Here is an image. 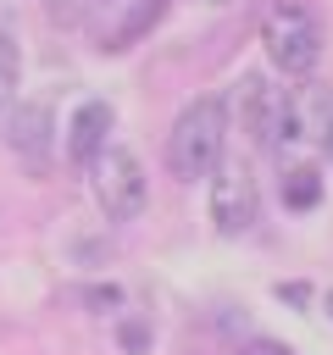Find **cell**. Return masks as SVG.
<instances>
[{
    "mask_svg": "<svg viewBox=\"0 0 333 355\" xmlns=\"http://www.w3.org/2000/svg\"><path fill=\"white\" fill-rule=\"evenodd\" d=\"M222 144H228V100L222 94H200V100H189L178 111L161 155H166V172L178 183H200V178L216 172Z\"/></svg>",
    "mask_w": 333,
    "mask_h": 355,
    "instance_id": "obj_1",
    "label": "cell"
},
{
    "mask_svg": "<svg viewBox=\"0 0 333 355\" xmlns=\"http://www.w3.org/2000/svg\"><path fill=\"white\" fill-rule=\"evenodd\" d=\"M327 316H333V294H327Z\"/></svg>",
    "mask_w": 333,
    "mask_h": 355,
    "instance_id": "obj_12",
    "label": "cell"
},
{
    "mask_svg": "<svg viewBox=\"0 0 333 355\" xmlns=\"http://www.w3.org/2000/svg\"><path fill=\"white\" fill-rule=\"evenodd\" d=\"M17 83H22V50H17V33H11V28H0V116L11 111Z\"/></svg>",
    "mask_w": 333,
    "mask_h": 355,
    "instance_id": "obj_10",
    "label": "cell"
},
{
    "mask_svg": "<svg viewBox=\"0 0 333 355\" xmlns=\"http://www.w3.org/2000/svg\"><path fill=\"white\" fill-rule=\"evenodd\" d=\"M327 155H333V139H327Z\"/></svg>",
    "mask_w": 333,
    "mask_h": 355,
    "instance_id": "obj_14",
    "label": "cell"
},
{
    "mask_svg": "<svg viewBox=\"0 0 333 355\" xmlns=\"http://www.w3.org/2000/svg\"><path fill=\"white\" fill-rule=\"evenodd\" d=\"M333 139V94L311 78H300V89H289L278 100V133H272V150L278 155H305L316 161Z\"/></svg>",
    "mask_w": 333,
    "mask_h": 355,
    "instance_id": "obj_3",
    "label": "cell"
},
{
    "mask_svg": "<svg viewBox=\"0 0 333 355\" xmlns=\"http://www.w3.org/2000/svg\"><path fill=\"white\" fill-rule=\"evenodd\" d=\"M261 44L266 61L289 78H311L322 61V17L311 0H266L261 11Z\"/></svg>",
    "mask_w": 333,
    "mask_h": 355,
    "instance_id": "obj_2",
    "label": "cell"
},
{
    "mask_svg": "<svg viewBox=\"0 0 333 355\" xmlns=\"http://www.w3.org/2000/svg\"><path fill=\"white\" fill-rule=\"evenodd\" d=\"M89 189L100 200V211L111 222H139L144 205H150V178H144V161L122 144H105L94 161H89Z\"/></svg>",
    "mask_w": 333,
    "mask_h": 355,
    "instance_id": "obj_4",
    "label": "cell"
},
{
    "mask_svg": "<svg viewBox=\"0 0 333 355\" xmlns=\"http://www.w3.org/2000/svg\"><path fill=\"white\" fill-rule=\"evenodd\" d=\"M239 355H294V349H289L283 338H250V344H244Z\"/></svg>",
    "mask_w": 333,
    "mask_h": 355,
    "instance_id": "obj_11",
    "label": "cell"
},
{
    "mask_svg": "<svg viewBox=\"0 0 333 355\" xmlns=\"http://www.w3.org/2000/svg\"><path fill=\"white\" fill-rule=\"evenodd\" d=\"M6 144L17 150V161L28 172H44L50 166V111L44 105H17L11 122H6Z\"/></svg>",
    "mask_w": 333,
    "mask_h": 355,
    "instance_id": "obj_6",
    "label": "cell"
},
{
    "mask_svg": "<svg viewBox=\"0 0 333 355\" xmlns=\"http://www.w3.org/2000/svg\"><path fill=\"white\" fill-rule=\"evenodd\" d=\"M255 211H261V194H255V172L250 161H216V189H211V227L222 239H244L255 227Z\"/></svg>",
    "mask_w": 333,
    "mask_h": 355,
    "instance_id": "obj_5",
    "label": "cell"
},
{
    "mask_svg": "<svg viewBox=\"0 0 333 355\" xmlns=\"http://www.w3.org/2000/svg\"><path fill=\"white\" fill-rule=\"evenodd\" d=\"M239 94H244V133H250L255 144L272 150V133H278V100H283V94H272V83H261V78H244Z\"/></svg>",
    "mask_w": 333,
    "mask_h": 355,
    "instance_id": "obj_8",
    "label": "cell"
},
{
    "mask_svg": "<svg viewBox=\"0 0 333 355\" xmlns=\"http://www.w3.org/2000/svg\"><path fill=\"white\" fill-rule=\"evenodd\" d=\"M111 128H117V111H111L105 100H83V105L72 111V128H67V150H72V161L89 166V161L111 144Z\"/></svg>",
    "mask_w": 333,
    "mask_h": 355,
    "instance_id": "obj_7",
    "label": "cell"
},
{
    "mask_svg": "<svg viewBox=\"0 0 333 355\" xmlns=\"http://www.w3.org/2000/svg\"><path fill=\"white\" fill-rule=\"evenodd\" d=\"M278 194H283L289 211H311V205L322 200V172H316V161H305V155H283Z\"/></svg>",
    "mask_w": 333,
    "mask_h": 355,
    "instance_id": "obj_9",
    "label": "cell"
},
{
    "mask_svg": "<svg viewBox=\"0 0 333 355\" xmlns=\"http://www.w3.org/2000/svg\"><path fill=\"white\" fill-rule=\"evenodd\" d=\"M211 6H228V0H211Z\"/></svg>",
    "mask_w": 333,
    "mask_h": 355,
    "instance_id": "obj_13",
    "label": "cell"
}]
</instances>
